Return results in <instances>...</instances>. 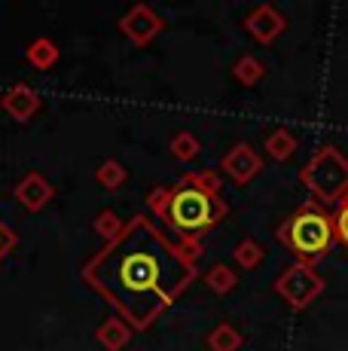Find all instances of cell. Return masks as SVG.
Returning a JSON list of instances; mask_svg holds the SVG:
<instances>
[{"instance_id":"6da1fadb","label":"cell","mask_w":348,"mask_h":351,"mask_svg":"<svg viewBox=\"0 0 348 351\" xmlns=\"http://www.w3.org/2000/svg\"><path fill=\"white\" fill-rule=\"evenodd\" d=\"M79 275L132 330H147L196 281L199 269L180 256L177 245L150 217L135 214L119 239L83 263Z\"/></svg>"},{"instance_id":"7a4b0ae2","label":"cell","mask_w":348,"mask_h":351,"mask_svg":"<svg viewBox=\"0 0 348 351\" xmlns=\"http://www.w3.org/2000/svg\"><path fill=\"white\" fill-rule=\"evenodd\" d=\"M144 202L165 226L177 232V239L186 241H202V235L211 232L229 214V205H226L223 195L199 190V186L186 184L184 178L174 186H153L144 195Z\"/></svg>"},{"instance_id":"3957f363","label":"cell","mask_w":348,"mask_h":351,"mask_svg":"<svg viewBox=\"0 0 348 351\" xmlns=\"http://www.w3.org/2000/svg\"><path fill=\"white\" fill-rule=\"evenodd\" d=\"M278 241L287 254H293L299 263H318L336 245V229H333V211L318 205L314 199L303 202L284 223L278 226Z\"/></svg>"},{"instance_id":"277c9868","label":"cell","mask_w":348,"mask_h":351,"mask_svg":"<svg viewBox=\"0 0 348 351\" xmlns=\"http://www.w3.org/2000/svg\"><path fill=\"white\" fill-rule=\"evenodd\" d=\"M299 184L312 193L318 205H336L348 193V156L339 147L324 144L299 171Z\"/></svg>"},{"instance_id":"5b68a950","label":"cell","mask_w":348,"mask_h":351,"mask_svg":"<svg viewBox=\"0 0 348 351\" xmlns=\"http://www.w3.org/2000/svg\"><path fill=\"white\" fill-rule=\"evenodd\" d=\"M324 287H327L324 275H321L312 263H299V260L290 263V266L275 278V285H272V290H275L293 312L309 308L312 302L324 293Z\"/></svg>"},{"instance_id":"8992f818","label":"cell","mask_w":348,"mask_h":351,"mask_svg":"<svg viewBox=\"0 0 348 351\" xmlns=\"http://www.w3.org/2000/svg\"><path fill=\"white\" fill-rule=\"evenodd\" d=\"M119 31L125 34V40L132 46L144 49V46H150L165 31V19L150 3H135L125 16H119Z\"/></svg>"},{"instance_id":"52a82bcc","label":"cell","mask_w":348,"mask_h":351,"mask_svg":"<svg viewBox=\"0 0 348 351\" xmlns=\"http://www.w3.org/2000/svg\"><path fill=\"white\" fill-rule=\"evenodd\" d=\"M220 171H223L232 184L247 186L251 180L260 178V171H263V159H260V153L253 150L251 144L238 141V144H232L229 150L220 156Z\"/></svg>"},{"instance_id":"ba28073f","label":"cell","mask_w":348,"mask_h":351,"mask_svg":"<svg viewBox=\"0 0 348 351\" xmlns=\"http://www.w3.org/2000/svg\"><path fill=\"white\" fill-rule=\"evenodd\" d=\"M245 31L251 34L257 43L269 46V43H275L281 34L287 31V16L278 10V6H272V3H257L245 16Z\"/></svg>"},{"instance_id":"9c48e42d","label":"cell","mask_w":348,"mask_h":351,"mask_svg":"<svg viewBox=\"0 0 348 351\" xmlns=\"http://www.w3.org/2000/svg\"><path fill=\"white\" fill-rule=\"evenodd\" d=\"M40 107H43V98H40V92L28 83H12L10 89L0 95V110H3L6 117H12L16 123H28L31 117L40 113Z\"/></svg>"},{"instance_id":"30bf717a","label":"cell","mask_w":348,"mask_h":351,"mask_svg":"<svg viewBox=\"0 0 348 351\" xmlns=\"http://www.w3.org/2000/svg\"><path fill=\"white\" fill-rule=\"evenodd\" d=\"M12 195H16V202L25 208V211L37 214L55 199V186L46 180L43 171H28L16 186H12Z\"/></svg>"},{"instance_id":"8fae6325","label":"cell","mask_w":348,"mask_h":351,"mask_svg":"<svg viewBox=\"0 0 348 351\" xmlns=\"http://www.w3.org/2000/svg\"><path fill=\"white\" fill-rule=\"evenodd\" d=\"M132 333H135V330L119 318V315H113V318H107V321L98 324L95 339L101 342V348H107V351H123L132 342Z\"/></svg>"},{"instance_id":"7c38bea8","label":"cell","mask_w":348,"mask_h":351,"mask_svg":"<svg viewBox=\"0 0 348 351\" xmlns=\"http://www.w3.org/2000/svg\"><path fill=\"white\" fill-rule=\"evenodd\" d=\"M25 58L37 71H52L58 64V58H62V49H58V43L52 37H34L25 46Z\"/></svg>"},{"instance_id":"4fadbf2b","label":"cell","mask_w":348,"mask_h":351,"mask_svg":"<svg viewBox=\"0 0 348 351\" xmlns=\"http://www.w3.org/2000/svg\"><path fill=\"white\" fill-rule=\"evenodd\" d=\"M263 147H266V156H269L272 162H287L293 153H297L299 141H297V134H293L290 128L278 125L263 138Z\"/></svg>"},{"instance_id":"5bb4252c","label":"cell","mask_w":348,"mask_h":351,"mask_svg":"<svg viewBox=\"0 0 348 351\" xmlns=\"http://www.w3.org/2000/svg\"><path fill=\"white\" fill-rule=\"evenodd\" d=\"M202 281H205V287H208L211 293L226 296V293H232V290L238 287V272L229 266V263H214L208 272L202 275Z\"/></svg>"},{"instance_id":"9a60e30c","label":"cell","mask_w":348,"mask_h":351,"mask_svg":"<svg viewBox=\"0 0 348 351\" xmlns=\"http://www.w3.org/2000/svg\"><path fill=\"white\" fill-rule=\"evenodd\" d=\"M205 342H208L211 351H238V348L245 346V336L236 330V324L220 321L217 327H214L211 333L205 336Z\"/></svg>"},{"instance_id":"2e32d148","label":"cell","mask_w":348,"mask_h":351,"mask_svg":"<svg viewBox=\"0 0 348 351\" xmlns=\"http://www.w3.org/2000/svg\"><path fill=\"white\" fill-rule=\"evenodd\" d=\"M232 77H236L238 86H245V89H253V86L260 83V80L266 77V64L260 62L257 56H242L232 67Z\"/></svg>"},{"instance_id":"e0dca14e","label":"cell","mask_w":348,"mask_h":351,"mask_svg":"<svg viewBox=\"0 0 348 351\" xmlns=\"http://www.w3.org/2000/svg\"><path fill=\"white\" fill-rule=\"evenodd\" d=\"M125 223H129V220H123L116 211H113V208H101V211L95 214V220H92V229L101 235L107 245H110L113 239H119V235H123Z\"/></svg>"},{"instance_id":"ac0fdd59","label":"cell","mask_w":348,"mask_h":351,"mask_svg":"<svg viewBox=\"0 0 348 351\" xmlns=\"http://www.w3.org/2000/svg\"><path fill=\"white\" fill-rule=\"evenodd\" d=\"M95 180H98V186H104V190L113 193L129 180V171H125V165L119 159H104L101 165L95 168Z\"/></svg>"},{"instance_id":"d6986e66","label":"cell","mask_w":348,"mask_h":351,"mask_svg":"<svg viewBox=\"0 0 348 351\" xmlns=\"http://www.w3.org/2000/svg\"><path fill=\"white\" fill-rule=\"evenodd\" d=\"M169 150H171V156L177 162H192L199 153H202V141H199L192 132H186V128H184V132H177L171 138Z\"/></svg>"},{"instance_id":"ffe728a7","label":"cell","mask_w":348,"mask_h":351,"mask_svg":"<svg viewBox=\"0 0 348 351\" xmlns=\"http://www.w3.org/2000/svg\"><path fill=\"white\" fill-rule=\"evenodd\" d=\"M263 256H266V251H263V245H260L257 239H242L236 245V251H232V260H236V266L238 269H257L260 263H263Z\"/></svg>"},{"instance_id":"44dd1931","label":"cell","mask_w":348,"mask_h":351,"mask_svg":"<svg viewBox=\"0 0 348 351\" xmlns=\"http://www.w3.org/2000/svg\"><path fill=\"white\" fill-rule=\"evenodd\" d=\"M186 184L199 186V190L211 193V195H223V174L214 171V168H199V171H186L184 174Z\"/></svg>"},{"instance_id":"7402d4cb","label":"cell","mask_w":348,"mask_h":351,"mask_svg":"<svg viewBox=\"0 0 348 351\" xmlns=\"http://www.w3.org/2000/svg\"><path fill=\"white\" fill-rule=\"evenodd\" d=\"M333 229H336V241L348 251V193L336 202V211H333Z\"/></svg>"},{"instance_id":"603a6c76","label":"cell","mask_w":348,"mask_h":351,"mask_svg":"<svg viewBox=\"0 0 348 351\" xmlns=\"http://www.w3.org/2000/svg\"><path fill=\"white\" fill-rule=\"evenodd\" d=\"M16 245H18V235L12 232V226L3 223V217H0V263L16 251Z\"/></svg>"}]
</instances>
